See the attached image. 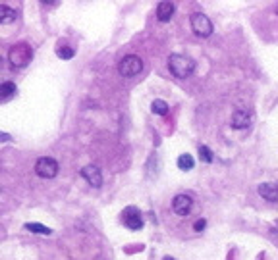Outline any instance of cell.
I'll return each mask as SVG.
<instances>
[{"label":"cell","mask_w":278,"mask_h":260,"mask_svg":"<svg viewBox=\"0 0 278 260\" xmlns=\"http://www.w3.org/2000/svg\"><path fill=\"white\" fill-rule=\"evenodd\" d=\"M168 68H170V72H172L174 77H178V79H186V77H190V75L193 74L195 62H193V58L186 56V54H170V58H168Z\"/></svg>","instance_id":"obj_1"},{"label":"cell","mask_w":278,"mask_h":260,"mask_svg":"<svg viewBox=\"0 0 278 260\" xmlns=\"http://www.w3.org/2000/svg\"><path fill=\"white\" fill-rule=\"evenodd\" d=\"M31 58H33V50L27 43H16L8 50V62L16 70L26 68L27 64L31 62Z\"/></svg>","instance_id":"obj_2"},{"label":"cell","mask_w":278,"mask_h":260,"mask_svg":"<svg viewBox=\"0 0 278 260\" xmlns=\"http://www.w3.org/2000/svg\"><path fill=\"white\" fill-rule=\"evenodd\" d=\"M143 70V60L135 54H127L118 62V72L122 77H135Z\"/></svg>","instance_id":"obj_3"},{"label":"cell","mask_w":278,"mask_h":260,"mask_svg":"<svg viewBox=\"0 0 278 260\" xmlns=\"http://www.w3.org/2000/svg\"><path fill=\"white\" fill-rule=\"evenodd\" d=\"M190 24H191V29L197 37H209L213 33V22L201 12H195L191 14L190 18Z\"/></svg>","instance_id":"obj_4"},{"label":"cell","mask_w":278,"mask_h":260,"mask_svg":"<svg viewBox=\"0 0 278 260\" xmlns=\"http://www.w3.org/2000/svg\"><path fill=\"white\" fill-rule=\"evenodd\" d=\"M35 173H37L39 177L52 179V177H56V173H58V162L54 160V158H49V156L39 158V160L35 162Z\"/></svg>","instance_id":"obj_5"},{"label":"cell","mask_w":278,"mask_h":260,"mask_svg":"<svg viewBox=\"0 0 278 260\" xmlns=\"http://www.w3.org/2000/svg\"><path fill=\"white\" fill-rule=\"evenodd\" d=\"M122 222L129 229H141L143 227V218H141L137 208H133V206H129L122 212Z\"/></svg>","instance_id":"obj_6"},{"label":"cell","mask_w":278,"mask_h":260,"mask_svg":"<svg viewBox=\"0 0 278 260\" xmlns=\"http://www.w3.org/2000/svg\"><path fill=\"white\" fill-rule=\"evenodd\" d=\"M81 177L87 181L91 187H95V189H99L102 185V173L101 170L97 168V166H85L83 170H81Z\"/></svg>","instance_id":"obj_7"},{"label":"cell","mask_w":278,"mask_h":260,"mask_svg":"<svg viewBox=\"0 0 278 260\" xmlns=\"http://www.w3.org/2000/svg\"><path fill=\"white\" fill-rule=\"evenodd\" d=\"M193 206V200L188 195H176L172 200V210L176 212L178 216H188Z\"/></svg>","instance_id":"obj_8"},{"label":"cell","mask_w":278,"mask_h":260,"mask_svg":"<svg viewBox=\"0 0 278 260\" xmlns=\"http://www.w3.org/2000/svg\"><path fill=\"white\" fill-rule=\"evenodd\" d=\"M251 112L249 110H236L232 114V120H230V124L234 129H245V127H249L251 125Z\"/></svg>","instance_id":"obj_9"},{"label":"cell","mask_w":278,"mask_h":260,"mask_svg":"<svg viewBox=\"0 0 278 260\" xmlns=\"http://www.w3.org/2000/svg\"><path fill=\"white\" fill-rule=\"evenodd\" d=\"M259 195L268 200V202H276L278 200V183H261L259 185Z\"/></svg>","instance_id":"obj_10"},{"label":"cell","mask_w":278,"mask_h":260,"mask_svg":"<svg viewBox=\"0 0 278 260\" xmlns=\"http://www.w3.org/2000/svg\"><path fill=\"white\" fill-rule=\"evenodd\" d=\"M176 10V6H174V2H159V6H157V18L161 20V22H168L170 18H172V14Z\"/></svg>","instance_id":"obj_11"},{"label":"cell","mask_w":278,"mask_h":260,"mask_svg":"<svg viewBox=\"0 0 278 260\" xmlns=\"http://www.w3.org/2000/svg\"><path fill=\"white\" fill-rule=\"evenodd\" d=\"M16 93H18V89H16V83H12V81H4L0 85V97H2V100L12 99Z\"/></svg>","instance_id":"obj_12"},{"label":"cell","mask_w":278,"mask_h":260,"mask_svg":"<svg viewBox=\"0 0 278 260\" xmlns=\"http://www.w3.org/2000/svg\"><path fill=\"white\" fill-rule=\"evenodd\" d=\"M14 20H16V10L8 8L6 4H2V6H0V24L6 25V24H10V22H14Z\"/></svg>","instance_id":"obj_13"},{"label":"cell","mask_w":278,"mask_h":260,"mask_svg":"<svg viewBox=\"0 0 278 260\" xmlns=\"http://www.w3.org/2000/svg\"><path fill=\"white\" fill-rule=\"evenodd\" d=\"M193 166H195L193 156H190V154H180V156H178V168H180V170L188 172V170H193Z\"/></svg>","instance_id":"obj_14"},{"label":"cell","mask_w":278,"mask_h":260,"mask_svg":"<svg viewBox=\"0 0 278 260\" xmlns=\"http://www.w3.org/2000/svg\"><path fill=\"white\" fill-rule=\"evenodd\" d=\"M26 229L31 233H37V235H51L52 229L47 225H41V223H26Z\"/></svg>","instance_id":"obj_15"},{"label":"cell","mask_w":278,"mask_h":260,"mask_svg":"<svg viewBox=\"0 0 278 260\" xmlns=\"http://www.w3.org/2000/svg\"><path fill=\"white\" fill-rule=\"evenodd\" d=\"M151 110H153V114H157V116H165L166 112H168V104H166L165 100L157 99V100H153Z\"/></svg>","instance_id":"obj_16"},{"label":"cell","mask_w":278,"mask_h":260,"mask_svg":"<svg viewBox=\"0 0 278 260\" xmlns=\"http://www.w3.org/2000/svg\"><path fill=\"white\" fill-rule=\"evenodd\" d=\"M56 54H58V58H62V60H70V58L74 56V49H72V47H58V49H56Z\"/></svg>","instance_id":"obj_17"},{"label":"cell","mask_w":278,"mask_h":260,"mask_svg":"<svg viewBox=\"0 0 278 260\" xmlns=\"http://www.w3.org/2000/svg\"><path fill=\"white\" fill-rule=\"evenodd\" d=\"M199 156H201V160L207 162V164H211V162H213V152H211V149H207L205 145L199 147Z\"/></svg>","instance_id":"obj_18"},{"label":"cell","mask_w":278,"mask_h":260,"mask_svg":"<svg viewBox=\"0 0 278 260\" xmlns=\"http://www.w3.org/2000/svg\"><path fill=\"white\" fill-rule=\"evenodd\" d=\"M205 225H207L205 220H197V222L193 223V229H195V231H203V229H205Z\"/></svg>","instance_id":"obj_19"},{"label":"cell","mask_w":278,"mask_h":260,"mask_svg":"<svg viewBox=\"0 0 278 260\" xmlns=\"http://www.w3.org/2000/svg\"><path fill=\"white\" fill-rule=\"evenodd\" d=\"M163 260H174V258H172V256H165Z\"/></svg>","instance_id":"obj_20"},{"label":"cell","mask_w":278,"mask_h":260,"mask_svg":"<svg viewBox=\"0 0 278 260\" xmlns=\"http://www.w3.org/2000/svg\"><path fill=\"white\" fill-rule=\"evenodd\" d=\"M95 260H104V258H95Z\"/></svg>","instance_id":"obj_21"},{"label":"cell","mask_w":278,"mask_h":260,"mask_svg":"<svg viewBox=\"0 0 278 260\" xmlns=\"http://www.w3.org/2000/svg\"><path fill=\"white\" fill-rule=\"evenodd\" d=\"M276 14H278V6H276Z\"/></svg>","instance_id":"obj_22"}]
</instances>
